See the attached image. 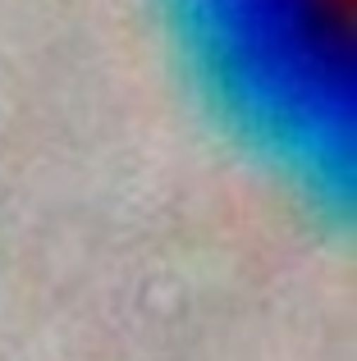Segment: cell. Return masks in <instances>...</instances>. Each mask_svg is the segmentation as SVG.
<instances>
[{
    "label": "cell",
    "mask_w": 357,
    "mask_h": 361,
    "mask_svg": "<svg viewBox=\"0 0 357 361\" xmlns=\"http://www.w3.org/2000/svg\"><path fill=\"white\" fill-rule=\"evenodd\" d=\"M197 97L325 215L357 183L353 0H156Z\"/></svg>",
    "instance_id": "1"
}]
</instances>
